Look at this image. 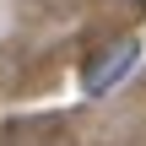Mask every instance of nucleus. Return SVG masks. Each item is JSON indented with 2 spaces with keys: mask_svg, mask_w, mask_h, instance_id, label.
<instances>
[{
  "mask_svg": "<svg viewBox=\"0 0 146 146\" xmlns=\"http://www.w3.org/2000/svg\"><path fill=\"white\" fill-rule=\"evenodd\" d=\"M135 60H141V38H119V43H108L103 54L87 60V70H81V92H92V98L114 92V87L135 70Z\"/></svg>",
  "mask_w": 146,
  "mask_h": 146,
  "instance_id": "1",
  "label": "nucleus"
}]
</instances>
